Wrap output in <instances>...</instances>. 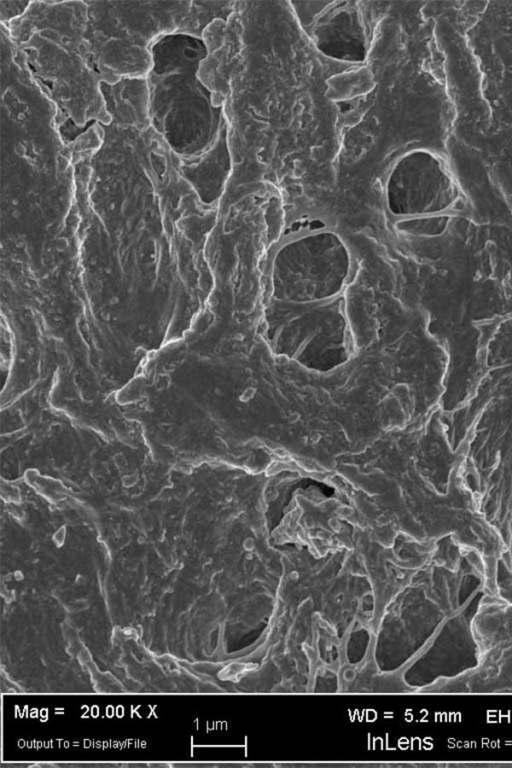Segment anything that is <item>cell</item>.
<instances>
[{"label": "cell", "mask_w": 512, "mask_h": 768, "mask_svg": "<svg viewBox=\"0 0 512 768\" xmlns=\"http://www.w3.org/2000/svg\"><path fill=\"white\" fill-rule=\"evenodd\" d=\"M474 664L440 677L422 693L444 695H512V600L484 593L470 622Z\"/></svg>", "instance_id": "obj_1"}]
</instances>
